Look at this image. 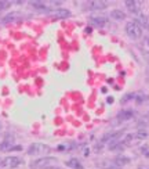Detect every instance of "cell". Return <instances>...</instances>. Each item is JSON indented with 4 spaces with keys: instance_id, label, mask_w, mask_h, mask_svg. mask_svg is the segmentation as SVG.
I'll return each instance as SVG.
<instances>
[{
    "instance_id": "1",
    "label": "cell",
    "mask_w": 149,
    "mask_h": 169,
    "mask_svg": "<svg viewBox=\"0 0 149 169\" xmlns=\"http://www.w3.org/2000/svg\"><path fill=\"white\" fill-rule=\"evenodd\" d=\"M57 162V158L54 157H42L39 159H35L30 162V168L32 169H51V167Z\"/></svg>"
},
{
    "instance_id": "2",
    "label": "cell",
    "mask_w": 149,
    "mask_h": 169,
    "mask_svg": "<svg viewBox=\"0 0 149 169\" xmlns=\"http://www.w3.org/2000/svg\"><path fill=\"white\" fill-rule=\"evenodd\" d=\"M50 151H51V148L47 144H43V143H33L28 148V154L29 155H46Z\"/></svg>"
},
{
    "instance_id": "3",
    "label": "cell",
    "mask_w": 149,
    "mask_h": 169,
    "mask_svg": "<svg viewBox=\"0 0 149 169\" xmlns=\"http://www.w3.org/2000/svg\"><path fill=\"white\" fill-rule=\"evenodd\" d=\"M126 33L128 35L130 39H139L142 35V28L137 25L134 21L126 24Z\"/></svg>"
},
{
    "instance_id": "4",
    "label": "cell",
    "mask_w": 149,
    "mask_h": 169,
    "mask_svg": "<svg viewBox=\"0 0 149 169\" xmlns=\"http://www.w3.org/2000/svg\"><path fill=\"white\" fill-rule=\"evenodd\" d=\"M20 164H21V159L18 157H6L2 161V165H0V167L4 168V169H14Z\"/></svg>"
},
{
    "instance_id": "5",
    "label": "cell",
    "mask_w": 149,
    "mask_h": 169,
    "mask_svg": "<svg viewBox=\"0 0 149 169\" xmlns=\"http://www.w3.org/2000/svg\"><path fill=\"white\" fill-rule=\"evenodd\" d=\"M87 7L93 11H100V10H105L108 7V3L104 2V0H93V2L88 3Z\"/></svg>"
},
{
    "instance_id": "6",
    "label": "cell",
    "mask_w": 149,
    "mask_h": 169,
    "mask_svg": "<svg viewBox=\"0 0 149 169\" xmlns=\"http://www.w3.org/2000/svg\"><path fill=\"white\" fill-rule=\"evenodd\" d=\"M124 4L130 12H133V14H139V10H141V3L139 2H135V0H126Z\"/></svg>"
},
{
    "instance_id": "7",
    "label": "cell",
    "mask_w": 149,
    "mask_h": 169,
    "mask_svg": "<svg viewBox=\"0 0 149 169\" xmlns=\"http://www.w3.org/2000/svg\"><path fill=\"white\" fill-rule=\"evenodd\" d=\"M90 24L94 25V27H98V28H102L108 24V18L106 17H101V15H95V17H90Z\"/></svg>"
},
{
    "instance_id": "8",
    "label": "cell",
    "mask_w": 149,
    "mask_h": 169,
    "mask_svg": "<svg viewBox=\"0 0 149 169\" xmlns=\"http://www.w3.org/2000/svg\"><path fill=\"white\" fill-rule=\"evenodd\" d=\"M12 147H14V137L12 136H7L0 143V151H11Z\"/></svg>"
},
{
    "instance_id": "9",
    "label": "cell",
    "mask_w": 149,
    "mask_h": 169,
    "mask_svg": "<svg viewBox=\"0 0 149 169\" xmlns=\"http://www.w3.org/2000/svg\"><path fill=\"white\" fill-rule=\"evenodd\" d=\"M29 4L32 6L33 8H36V10H39V11H44V12H50V11H51V12H53L51 8H50L49 6H47L44 2H40V0H35V2H30Z\"/></svg>"
},
{
    "instance_id": "10",
    "label": "cell",
    "mask_w": 149,
    "mask_h": 169,
    "mask_svg": "<svg viewBox=\"0 0 149 169\" xmlns=\"http://www.w3.org/2000/svg\"><path fill=\"white\" fill-rule=\"evenodd\" d=\"M133 117H134V111L133 110H122L117 114V121L124 122V121H130Z\"/></svg>"
},
{
    "instance_id": "11",
    "label": "cell",
    "mask_w": 149,
    "mask_h": 169,
    "mask_svg": "<svg viewBox=\"0 0 149 169\" xmlns=\"http://www.w3.org/2000/svg\"><path fill=\"white\" fill-rule=\"evenodd\" d=\"M134 22L137 25H139L141 28H149V18H148V15H145V14H137Z\"/></svg>"
},
{
    "instance_id": "12",
    "label": "cell",
    "mask_w": 149,
    "mask_h": 169,
    "mask_svg": "<svg viewBox=\"0 0 149 169\" xmlns=\"http://www.w3.org/2000/svg\"><path fill=\"white\" fill-rule=\"evenodd\" d=\"M51 14H53L54 18H61V20L71 17V11L66 10V8H58V10H53Z\"/></svg>"
},
{
    "instance_id": "13",
    "label": "cell",
    "mask_w": 149,
    "mask_h": 169,
    "mask_svg": "<svg viewBox=\"0 0 149 169\" xmlns=\"http://www.w3.org/2000/svg\"><path fill=\"white\" fill-rule=\"evenodd\" d=\"M110 17H112L115 21H123V20H126L124 11L119 10V8H115V10L110 11Z\"/></svg>"
},
{
    "instance_id": "14",
    "label": "cell",
    "mask_w": 149,
    "mask_h": 169,
    "mask_svg": "<svg viewBox=\"0 0 149 169\" xmlns=\"http://www.w3.org/2000/svg\"><path fill=\"white\" fill-rule=\"evenodd\" d=\"M18 18H20V14H18V12H15V11H12V12H8V14L6 15V17H3L2 22H3V24H8V22L17 21Z\"/></svg>"
},
{
    "instance_id": "15",
    "label": "cell",
    "mask_w": 149,
    "mask_h": 169,
    "mask_svg": "<svg viewBox=\"0 0 149 169\" xmlns=\"http://www.w3.org/2000/svg\"><path fill=\"white\" fill-rule=\"evenodd\" d=\"M65 165L66 167H69V168H72V169H83V165H81L76 158L68 159V161L65 162Z\"/></svg>"
},
{
    "instance_id": "16",
    "label": "cell",
    "mask_w": 149,
    "mask_h": 169,
    "mask_svg": "<svg viewBox=\"0 0 149 169\" xmlns=\"http://www.w3.org/2000/svg\"><path fill=\"white\" fill-rule=\"evenodd\" d=\"M115 162L116 165H119V167H124V165L130 164V158L128 157H124V155H119V157L115 158Z\"/></svg>"
},
{
    "instance_id": "17",
    "label": "cell",
    "mask_w": 149,
    "mask_h": 169,
    "mask_svg": "<svg viewBox=\"0 0 149 169\" xmlns=\"http://www.w3.org/2000/svg\"><path fill=\"white\" fill-rule=\"evenodd\" d=\"M148 136H149V135H148V132H147L145 129H138L137 133L134 135V137L138 139V140H145V139L148 137Z\"/></svg>"
},
{
    "instance_id": "18",
    "label": "cell",
    "mask_w": 149,
    "mask_h": 169,
    "mask_svg": "<svg viewBox=\"0 0 149 169\" xmlns=\"http://www.w3.org/2000/svg\"><path fill=\"white\" fill-rule=\"evenodd\" d=\"M134 98H135V101H137V104H142L148 100V96L144 94V93H139V94H135Z\"/></svg>"
},
{
    "instance_id": "19",
    "label": "cell",
    "mask_w": 149,
    "mask_h": 169,
    "mask_svg": "<svg viewBox=\"0 0 149 169\" xmlns=\"http://www.w3.org/2000/svg\"><path fill=\"white\" fill-rule=\"evenodd\" d=\"M134 97H135V93H127V94H124V96L122 97V101H120V103H122V104H126L127 101L133 100Z\"/></svg>"
},
{
    "instance_id": "20",
    "label": "cell",
    "mask_w": 149,
    "mask_h": 169,
    "mask_svg": "<svg viewBox=\"0 0 149 169\" xmlns=\"http://www.w3.org/2000/svg\"><path fill=\"white\" fill-rule=\"evenodd\" d=\"M102 167L105 169H120L119 165H116L115 162H104Z\"/></svg>"
},
{
    "instance_id": "21",
    "label": "cell",
    "mask_w": 149,
    "mask_h": 169,
    "mask_svg": "<svg viewBox=\"0 0 149 169\" xmlns=\"http://www.w3.org/2000/svg\"><path fill=\"white\" fill-rule=\"evenodd\" d=\"M72 148H73L72 144H59L58 147H57L58 151H68V150H72Z\"/></svg>"
},
{
    "instance_id": "22",
    "label": "cell",
    "mask_w": 149,
    "mask_h": 169,
    "mask_svg": "<svg viewBox=\"0 0 149 169\" xmlns=\"http://www.w3.org/2000/svg\"><path fill=\"white\" fill-rule=\"evenodd\" d=\"M8 7H10V3L8 2H2V0H0V11L4 10V8H8Z\"/></svg>"
},
{
    "instance_id": "23",
    "label": "cell",
    "mask_w": 149,
    "mask_h": 169,
    "mask_svg": "<svg viewBox=\"0 0 149 169\" xmlns=\"http://www.w3.org/2000/svg\"><path fill=\"white\" fill-rule=\"evenodd\" d=\"M104 148V143H98V144H95V147H94V150H95V151H101V150Z\"/></svg>"
},
{
    "instance_id": "24",
    "label": "cell",
    "mask_w": 149,
    "mask_h": 169,
    "mask_svg": "<svg viewBox=\"0 0 149 169\" xmlns=\"http://www.w3.org/2000/svg\"><path fill=\"white\" fill-rule=\"evenodd\" d=\"M141 151H142V154H144L145 157H147V158H149V148H148V147H142V150H141Z\"/></svg>"
},
{
    "instance_id": "25",
    "label": "cell",
    "mask_w": 149,
    "mask_h": 169,
    "mask_svg": "<svg viewBox=\"0 0 149 169\" xmlns=\"http://www.w3.org/2000/svg\"><path fill=\"white\" fill-rule=\"evenodd\" d=\"M21 150H22V146H14L11 148V151H21Z\"/></svg>"
},
{
    "instance_id": "26",
    "label": "cell",
    "mask_w": 149,
    "mask_h": 169,
    "mask_svg": "<svg viewBox=\"0 0 149 169\" xmlns=\"http://www.w3.org/2000/svg\"><path fill=\"white\" fill-rule=\"evenodd\" d=\"M138 169H149V165H141V167H138Z\"/></svg>"
},
{
    "instance_id": "27",
    "label": "cell",
    "mask_w": 149,
    "mask_h": 169,
    "mask_svg": "<svg viewBox=\"0 0 149 169\" xmlns=\"http://www.w3.org/2000/svg\"><path fill=\"white\" fill-rule=\"evenodd\" d=\"M108 103L112 104V103H113V97H108Z\"/></svg>"
},
{
    "instance_id": "28",
    "label": "cell",
    "mask_w": 149,
    "mask_h": 169,
    "mask_svg": "<svg viewBox=\"0 0 149 169\" xmlns=\"http://www.w3.org/2000/svg\"><path fill=\"white\" fill-rule=\"evenodd\" d=\"M87 155H88V150L86 148V150H84V157H87Z\"/></svg>"
},
{
    "instance_id": "29",
    "label": "cell",
    "mask_w": 149,
    "mask_h": 169,
    "mask_svg": "<svg viewBox=\"0 0 149 169\" xmlns=\"http://www.w3.org/2000/svg\"><path fill=\"white\" fill-rule=\"evenodd\" d=\"M147 44H148V47H149V37H148V39H147Z\"/></svg>"
},
{
    "instance_id": "30",
    "label": "cell",
    "mask_w": 149,
    "mask_h": 169,
    "mask_svg": "<svg viewBox=\"0 0 149 169\" xmlns=\"http://www.w3.org/2000/svg\"><path fill=\"white\" fill-rule=\"evenodd\" d=\"M0 165H2V162H0Z\"/></svg>"
}]
</instances>
